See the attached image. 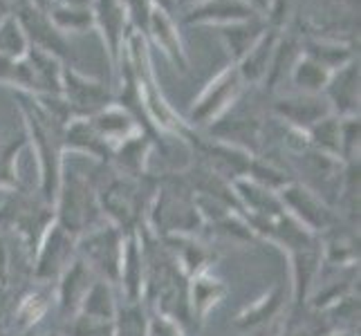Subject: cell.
Returning <instances> with one entry per match:
<instances>
[{
	"mask_svg": "<svg viewBox=\"0 0 361 336\" xmlns=\"http://www.w3.org/2000/svg\"><path fill=\"white\" fill-rule=\"evenodd\" d=\"M220 39L225 41L227 49L235 61H240L249 49L256 45V41L267 32L263 18H252V20H243V23H231V25H222L218 27Z\"/></svg>",
	"mask_w": 361,
	"mask_h": 336,
	"instance_id": "52a82bcc",
	"label": "cell"
},
{
	"mask_svg": "<svg viewBox=\"0 0 361 336\" xmlns=\"http://www.w3.org/2000/svg\"><path fill=\"white\" fill-rule=\"evenodd\" d=\"M330 74H332L330 70H326L321 63H317V61H312L305 54L298 58L294 63V68H292L294 83L307 94H317V92H321L323 88H326L328 81H330Z\"/></svg>",
	"mask_w": 361,
	"mask_h": 336,
	"instance_id": "8fae6325",
	"label": "cell"
},
{
	"mask_svg": "<svg viewBox=\"0 0 361 336\" xmlns=\"http://www.w3.org/2000/svg\"><path fill=\"white\" fill-rule=\"evenodd\" d=\"M30 49V41L16 14H9L0 20V56L7 58H23Z\"/></svg>",
	"mask_w": 361,
	"mask_h": 336,
	"instance_id": "7c38bea8",
	"label": "cell"
},
{
	"mask_svg": "<svg viewBox=\"0 0 361 336\" xmlns=\"http://www.w3.org/2000/svg\"><path fill=\"white\" fill-rule=\"evenodd\" d=\"M267 5H269V0H267Z\"/></svg>",
	"mask_w": 361,
	"mask_h": 336,
	"instance_id": "d6986e66",
	"label": "cell"
},
{
	"mask_svg": "<svg viewBox=\"0 0 361 336\" xmlns=\"http://www.w3.org/2000/svg\"><path fill=\"white\" fill-rule=\"evenodd\" d=\"M153 9H159V11H166V14H173V11L178 9V0H151Z\"/></svg>",
	"mask_w": 361,
	"mask_h": 336,
	"instance_id": "9a60e30c",
	"label": "cell"
},
{
	"mask_svg": "<svg viewBox=\"0 0 361 336\" xmlns=\"http://www.w3.org/2000/svg\"><path fill=\"white\" fill-rule=\"evenodd\" d=\"M328 92L330 97L337 101V106L341 104V108H355V101L359 97V70L355 66V61L345 63L343 68L334 70L330 74V81H328Z\"/></svg>",
	"mask_w": 361,
	"mask_h": 336,
	"instance_id": "ba28073f",
	"label": "cell"
},
{
	"mask_svg": "<svg viewBox=\"0 0 361 336\" xmlns=\"http://www.w3.org/2000/svg\"><path fill=\"white\" fill-rule=\"evenodd\" d=\"M279 43H281L279 30H267L260 36L256 45L238 61V72L243 81H256L263 77V74H267V70H271V61H274V54H276Z\"/></svg>",
	"mask_w": 361,
	"mask_h": 336,
	"instance_id": "5b68a950",
	"label": "cell"
},
{
	"mask_svg": "<svg viewBox=\"0 0 361 336\" xmlns=\"http://www.w3.org/2000/svg\"><path fill=\"white\" fill-rule=\"evenodd\" d=\"M49 20L54 27L63 32H85L94 25L92 7H81V5H70V3H59L47 11Z\"/></svg>",
	"mask_w": 361,
	"mask_h": 336,
	"instance_id": "9c48e42d",
	"label": "cell"
},
{
	"mask_svg": "<svg viewBox=\"0 0 361 336\" xmlns=\"http://www.w3.org/2000/svg\"><path fill=\"white\" fill-rule=\"evenodd\" d=\"M146 34L151 36V39L161 49H164V54L180 70H186V52L182 47L178 27H176V23H173L171 14H166V11H159V9H153L151 20H148V27H146Z\"/></svg>",
	"mask_w": 361,
	"mask_h": 336,
	"instance_id": "8992f818",
	"label": "cell"
},
{
	"mask_svg": "<svg viewBox=\"0 0 361 336\" xmlns=\"http://www.w3.org/2000/svg\"><path fill=\"white\" fill-rule=\"evenodd\" d=\"M247 3H252L256 9H260V11H265L267 9V0H247Z\"/></svg>",
	"mask_w": 361,
	"mask_h": 336,
	"instance_id": "2e32d148",
	"label": "cell"
},
{
	"mask_svg": "<svg viewBox=\"0 0 361 336\" xmlns=\"http://www.w3.org/2000/svg\"><path fill=\"white\" fill-rule=\"evenodd\" d=\"M323 101L317 94H303V97H296V99H288V101H281V112L288 115L294 121H301V123H312V121H321L323 115Z\"/></svg>",
	"mask_w": 361,
	"mask_h": 336,
	"instance_id": "5bb4252c",
	"label": "cell"
},
{
	"mask_svg": "<svg viewBox=\"0 0 361 336\" xmlns=\"http://www.w3.org/2000/svg\"><path fill=\"white\" fill-rule=\"evenodd\" d=\"M63 90L74 106H104L106 90L99 83L83 79L74 70H63Z\"/></svg>",
	"mask_w": 361,
	"mask_h": 336,
	"instance_id": "30bf717a",
	"label": "cell"
},
{
	"mask_svg": "<svg viewBox=\"0 0 361 336\" xmlns=\"http://www.w3.org/2000/svg\"><path fill=\"white\" fill-rule=\"evenodd\" d=\"M258 16L260 9L247 0H200V3L186 7L184 23H214L222 27V25L252 20Z\"/></svg>",
	"mask_w": 361,
	"mask_h": 336,
	"instance_id": "6da1fadb",
	"label": "cell"
},
{
	"mask_svg": "<svg viewBox=\"0 0 361 336\" xmlns=\"http://www.w3.org/2000/svg\"><path fill=\"white\" fill-rule=\"evenodd\" d=\"M92 14H94V25L102 30L104 43L108 45L110 54L117 61L123 47V36H126L130 27L123 3L121 0H94Z\"/></svg>",
	"mask_w": 361,
	"mask_h": 336,
	"instance_id": "3957f363",
	"label": "cell"
},
{
	"mask_svg": "<svg viewBox=\"0 0 361 336\" xmlns=\"http://www.w3.org/2000/svg\"><path fill=\"white\" fill-rule=\"evenodd\" d=\"M18 20L25 30V36H27V41L32 47H39V49H45L49 54H61L66 49V41H63V34H61L52 20H49L47 11L39 9L36 5H25L20 7L18 11Z\"/></svg>",
	"mask_w": 361,
	"mask_h": 336,
	"instance_id": "7a4b0ae2",
	"label": "cell"
},
{
	"mask_svg": "<svg viewBox=\"0 0 361 336\" xmlns=\"http://www.w3.org/2000/svg\"><path fill=\"white\" fill-rule=\"evenodd\" d=\"M303 54L310 56L317 63H321L326 70L334 72L343 68L345 63H350L353 61V54L348 52V47L339 45V43H328V41H310L305 43V49Z\"/></svg>",
	"mask_w": 361,
	"mask_h": 336,
	"instance_id": "4fadbf2b",
	"label": "cell"
},
{
	"mask_svg": "<svg viewBox=\"0 0 361 336\" xmlns=\"http://www.w3.org/2000/svg\"><path fill=\"white\" fill-rule=\"evenodd\" d=\"M243 85V77L238 68H229L220 74V77L209 85V90L204 92V97L200 99V104L193 108V121H204L209 119L214 112H218L222 106H227L229 99H233V94L240 90Z\"/></svg>",
	"mask_w": 361,
	"mask_h": 336,
	"instance_id": "277c9868",
	"label": "cell"
},
{
	"mask_svg": "<svg viewBox=\"0 0 361 336\" xmlns=\"http://www.w3.org/2000/svg\"><path fill=\"white\" fill-rule=\"evenodd\" d=\"M195 3H200V0H178V7H191V5H195Z\"/></svg>",
	"mask_w": 361,
	"mask_h": 336,
	"instance_id": "ac0fdd59",
	"label": "cell"
},
{
	"mask_svg": "<svg viewBox=\"0 0 361 336\" xmlns=\"http://www.w3.org/2000/svg\"><path fill=\"white\" fill-rule=\"evenodd\" d=\"M9 14H11V11H9L7 3H5V0H0V20H3L5 16H9Z\"/></svg>",
	"mask_w": 361,
	"mask_h": 336,
	"instance_id": "e0dca14e",
	"label": "cell"
}]
</instances>
